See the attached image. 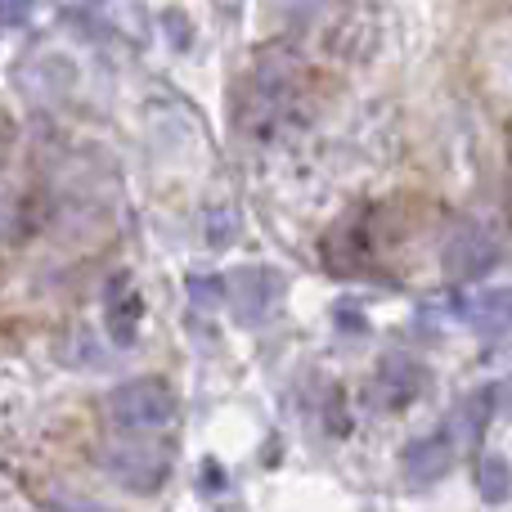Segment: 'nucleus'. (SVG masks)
<instances>
[{"label": "nucleus", "mask_w": 512, "mask_h": 512, "mask_svg": "<svg viewBox=\"0 0 512 512\" xmlns=\"http://www.w3.org/2000/svg\"><path fill=\"white\" fill-rule=\"evenodd\" d=\"M441 265H445V274L459 283L486 279V274L499 265V239L486 230V225H459V230L445 239Z\"/></svg>", "instance_id": "nucleus-4"}, {"label": "nucleus", "mask_w": 512, "mask_h": 512, "mask_svg": "<svg viewBox=\"0 0 512 512\" xmlns=\"http://www.w3.org/2000/svg\"><path fill=\"white\" fill-rule=\"evenodd\" d=\"M477 490L486 504H504L508 499V463L504 459H481L477 463Z\"/></svg>", "instance_id": "nucleus-7"}, {"label": "nucleus", "mask_w": 512, "mask_h": 512, "mask_svg": "<svg viewBox=\"0 0 512 512\" xmlns=\"http://www.w3.org/2000/svg\"><path fill=\"white\" fill-rule=\"evenodd\" d=\"M189 297L203 301V310H212L216 301H221V283H203V279H198V283H189Z\"/></svg>", "instance_id": "nucleus-10"}, {"label": "nucleus", "mask_w": 512, "mask_h": 512, "mask_svg": "<svg viewBox=\"0 0 512 512\" xmlns=\"http://www.w3.org/2000/svg\"><path fill=\"white\" fill-rule=\"evenodd\" d=\"M504 319H508V292L504 288L486 292V297L477 301V310H472V324H477L481 333H499V328H504Z\"/></svg>", "instance_id": "nucleus-8"}, {"label": "nucleus", "mask_w": 512, "mask_h": 512, "mask_svg": "<svg viewBox=\"0 0 512 512\" xmlns=\"http://www.w3.org/2000/svg\"><path fill=\"white\" fill-rule=\"evenodd\" d=\"M423 391V369L409 355H387L378 369V396L387 409H405L409 400H418Z\"/></svg>", "instance_id": "nucleus-5"}, {"label": "nucleus", "mask_w": 512, "mask_h": 512, "mask_svg": "<svg viewBox=\"0 0 512 512\" xmlns=\"http://www.w3.org/2000/svg\"><path fill=\"white\" fill-rule=\"evenodd\" d=\"M454 463V445L450 436H427V441H414L405 454V477L427 486V481H441Z\"/></svg>", "instance_id": "nucleus-6"}, {"label": "nucleus", "mask_w": 512, "mask_h": 512, "mask_svg": "<svg viewBox=\"0 0 512 512\" xmlns=\"http://www.w3.org/2000/svg\"><path fill=\"white\" fill-rule=\"evenodd\" d=\"M45 512H113L95 499H77V495H63V490H50L45 495Z\"/></svg>", "instance_id": "nucleus-9"}, {"label": "nucleus", "mask_w": 512, "mask_h": 512, "mask_svg": "<svg viewBox=\"0 0 512 512\" xmlns=\"http://www.w3.org/2000/svg\"><path fill=\"white\" fill-rule=\"evenodd\" d=\"M104 414L117 432H158V427H171V418H176V396L158 378H135L108 391Z\"/></svg>", "instance_id": "nucleus-1"}, {"label": "nucleus", "mask_w": 512, "mask_h": 512, "mask_svg": "<svg viewBox=\"0 0 512 512\" xmlns=\"http://www.w3.org/2000/svg\"><path fill=\"white\" fill-rule=\"evenodd\" d=\"M99 459H104L108 477L122 481V486H131V490H158L171 472L167 450L144 445V441H113V445H104Z\"/></svg>", "instance_id": "nucleus-2"}, {"label": "nucleus", "mask_w": 512, "mask_h": 512, "mask_svg": "<svg viewBox=\"0 0 512 512\" xmlns=\"http://www.w3.org/2000/svg\"><path fill=\"white\" fill-rule=\"evenodd\" d=\"M221 292L230 297V310L239 324H265L274 315V306L283 301V279L274 270H261V265H243V270L230 274V283Z\"/></svg>", "instance_id": "nucleus-3"}]
</instances>
